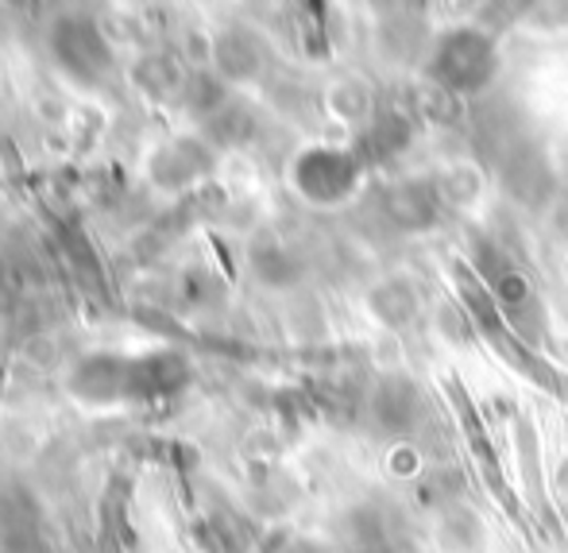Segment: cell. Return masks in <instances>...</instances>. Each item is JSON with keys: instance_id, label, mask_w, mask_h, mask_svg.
Wrapping results in <instances>:
<instances>
[{"instance_id": "6da1fadb", "label": "cell", "mask_w": 568, "mask_h": 553, "mask_svg": "<svg viewBox=\"0 0 568 553\" xmlns=\"http://www.w3.org/2000/svg\"><path fill=\"white\" fill-rule=\"evenodd\" d=\"M495 59H491V43L471 31H453L445 39V47H437V78L442 86H456V90H476V86L487 82Z\"/></svg>"}]
</instances>
